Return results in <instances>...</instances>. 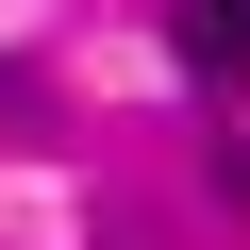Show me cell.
<instances>
[{
  "instance_id": "1",
  "label": "cell",
  "mask_w": 250,
  "mask_h": 250,
  "mask_svg": "<svg viewBox=\"0 0 250 250\" xmlns=\"http://www.w3.org/2000/svg\"><path fill=\"white\" fill-rule=\"evenodd\" d=\"M167 34H184V67H200V83H250V0H184Z\"/></svg>"
},
{
  "instance_id": "2",
  "label": "cell",
  "mask_w": 250,
  "mask_h": 250,
  "mask_svg": "<svg viewBox=\"0 0 250 250\" xmlns=\"http://www.w3.org/2000/svg\"><path fill=\"white\" fill-rule=\"evenodd\" d=\"M217 200H233V217H250V150H217Z\"/></svg>"
}]
</instances>
